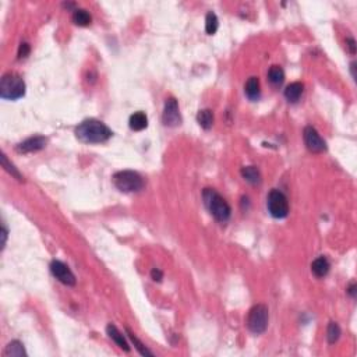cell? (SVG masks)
I'll list each match as a JSON object with an SVG mask.
<instances>
[{
    "mask_svg": "<svg viewBox=\"0 0 357 357\" xmlns=\"http://www.w3.org/2000/svg\"><path fill=\"white\" fill-rule=\"evenodd\" d=\"M74 134L78 141L84 144H102L113 135L112 130L101 120L87 119L76 127Z\"/></svg>",
    "mask_w": 357,
    "mask_h": 357,
    "instance_id": "obj_1",
    "label": "cell"
},
{
    "mask_svg": "<svg viewBox=\"0 0 357 357\" xmlns=\"http://www.w3.org/2000/svg\"><path fill=\"white\" fill-rule=\"evenodd\" d=\"M202 200H204V204H205L207 210L210 211L211 215L215 218L218 222L223 223L232 215L230 205L214 188H205L202 191Z\"/></svg>",
    "mask_w": 357,
    "mask_h": 357,
    "instance_id": "obj_2",
    "label": "cell"
},
{
    "mask_svg": "<svg viewBox=\"0 0 357 357\" xmlns=\"http://www.w3.org/2000/svg\"><path fill=\"white\" fill-rule=\"evenodd\" d=\"M25 95V83L16 73H7L0 80V98L6 101H17Z\"/></svg>",
    "mask_w": 357,
    "mask_h": 357,
    "instance_id": "obj_3",
    "label": "cell"
},
{
    "mask_svg": "<svg viewBox=\"0 0 357 357\" xmlns=\"http://www.w3.org/2000/svg\"><path fill=\"white\" fill-rule=\"evenodd\" d=\"M113 184L122 193H137L142 190L144 180L137 172L120 171L113 175Z\"/></svg>",
    "mask_w": 357,
    "mask_h": 357,
    "instance_id": "obj_4",
    "label": "cell"
},
{
    "mask_svg": "<svg viewBox=\"0 0 357 357\" xmlns=\"http://www.w3.org/2000/svg\"><path fill=\"white\" fill-rule=\"evenodd\" d=\"M268 321L269 311L265 304H256L254 307H251L247 317V326L253 334H264L265 329L268 328Z\"/></svg>",
    "mask_w": 357,
    "mask_h": 357,
    "instance_id": "obj_5",
    "label": "cell"
},
{
    "mask_svg": "<svg viewBox=\"0 0 357 357\" xmlns=\"http://www.w3.org/2000/svg\"><path fill=\"white\" fill-rule=\"evenodd\" d=\"M267 208L272 217L283 219L289 215V201L287 197L279 190H272L267 197Z\"/></svg>",
    "mask_w": 357,
    "mask_h": 357,
    "instance_id": "obj_6",
    "label": "cell"
},
{
    "mask_svg": "<svg viewBox=\"0 0 357 357\" xmlns=\"http://www.w3.org/2000/svg\"><path fill=\"white\" fill-rule=\"evenodd\" d=\"M303 140L307 149L312 154H321V152L326 151V142L312 126L304 127Z\"/></svg>",
    "mask_w": 357,
    "mask_h": 357,
    "instance_id": "obj_7",
    "label": "cell"
},
{
    "mask_svg": "<svg viewBox=\"0 0 357 357\" xmlns=\"http://www.w3.org/2000/svg\"><path fill=\"white\" fill-rule=\"evenodd\" d=\"M50 272L56 279L66 286H74L76 282H77L70 268L59 260H53L50 263Z\"/></svg>",
    "mask_w": 357,
    "mask_h": 357,
    "instance_id": "obj_8",
    "label": "cell"
},
{
    "mask_svg": "<svg viewBox=\"0 0 357 357\" xmlns=\"http://www.w3.org/2000/svg\"><path fill=\"white\" fill-rule=\"evenodd\" d=\"M163 125L168 127H178L181 125V115L178 110V101L175 98H169L165 102V108L162 113Z\"/></svg>",
    "mask_w": 357,
    "mask_h": 357,
    "instance_id": "obj_9",
    "label": "cell"
},
{
    "mask_svg": "<svg viewBox=\"0 0 357 357\" xmlns=\"http://www.w3.org/2000/svg\"><path fill=\"white\" fill-rule=\"evenodd\" d=\"M47 138L42 137V135H35L31 138H27L23 142H20L16 147L17 152L20 154H32V152H38L41 149L46 147Z\"/></svg>",
    "mask_w": 357,
    "mask_h": 357,
    "instance_id": "obj_10",
    "label": "cell"
},
{
    "mask_svg": "<svg viewBox=\"0 0 357 357\" xmlns=\"http://www.w3.org/2000/svg\"><path fill=\"white\" fill-rule=\"evenodd\" d=\"M106 332H108L109 338L115 342V343H116L120 349L125 350V352H130V346H129V343H127V341H126L125 335L122 334V332L117 329L116 326L112 325V324H109V325L106 326Z\"/></svg>",
    "mask_w": 357,
    "mask_h": 357,
    "instance_id": "obj_11",
    "label": "cell"
},
{
    "mask_svg": "<svg viewBox=\"0 0 357 357\" xmlns=\"http://www.w3.org/2000/svg\"><path fill=\"white\" fill-rule=\"evenodd\" d=\"M329 268H331V264L329 261L326 260V257L321 256L318 258H315L311 264V272L317 276V278H324L328 275L329 272Z\"/></svg>",
    "mask_w": 357,
    "mask_h": 357,
    "instance_id": "obj_12",
    "label": "cell"
},
{
    "mask_svg": "<svg viewBox=\"0 0 357 357\" xmlns=\"http://www.w3.org/2000/svg\"><path fill=\"white\" fill-rule=\"evenodd\" d=\"M129 126L134 132H141L144 129H147L148 126V117L144 112H135L133 113L130 119H129Z\"/></svg>",
    "mask_w": 357,
    "mask_h": 357,
    "instance_id": "obj_13",
    "label": "cell"
},
{
    "mask_svg": "<svg viewBox=\"0 0 357 357\" xmlns=\"http://www.w3.org/2000/svg\"><path fill=\"white\" fill-rule=\"evenodd\" d=\"M244 92L247 95L250 101H257L261 95V89H260V80L258 77H250L244 86Z\"/></svg>",
    "mask_w": 357,
    "mask_h": 357,
    "instance_id": "obj_14",
    "label": "cell"
},
{
    "mask_svg": "<svg viewBox=\"0 0 357 357\" xmlns=\"http://www.w3.org/2000/svg\"><path fill=\"white\" fill-rule=\"evenodd\" d=\"M303 84L299 83V81H295L292 84H289L285 89V98L287 101L292 102V103H296V102L300 99V96L303 95Z\"/></svg>",
    "mask_w": 357,
    "mask_h": 357,
    "instance_id": "obj_15",
    "label": "cell"
},
{
    "mask_svg": "<svg viewBox=\"0 0 357 357\" xmlns=\"http://www.w3.org/2000/svg\"><path fill=\"white\" fill-rule=\"evenodd\" d=\"M240 173L243 178L253 186H257L261 183V173L256 166H244V168H241Z\"/></svg>",
    "mask_w": 357,
    "mask_h": 357,
    "instance_id": "obj_16",
    "label": "cell"
},
{
    "mask_svg": "<svg viewBox=\"0 0 357 357\" xmlns=\"http://www.w3.org/2000/svg\"><path fill=\"white\" fill-rule=\"evenodd\" d=\"M27 352L24 349V345L20 341H13L6 346L3 352V357H25Z\"/></svg>",
    "mask_w": 357,
    "mask_h": 357,
    "instance_id": "obj_17",
    "label": "cell"
},
{
    "mask_svg": "<svg viewBox=\"0 0 357 357\" xmlns=\"http://www.w3.org/2000/svg\"><path fill=\"white\" fill-rule=\"evenodd\" d=\"M197 122L204 130H210L214 125V113L210 109H202L197 115Z\"/></svg>",
    "mask_w": 357,
    "mask_h": 357,
    "instance_id": "obj_18",
    "label": "cell"
},
{
    "mask_svg": "<svg viewBox=\"0 0 357 357\" xmlns=\"http://www.w3.org/2000/svg\"><path fill=\"white\" fill-rule=\"evenodd\" d=\"M91 21H92V17L87 10H83V8L74 10V13H73V23L76 24V25H78V27H88L91 24Z\"/></svg>",
    "mask_w": 357,
    "mask_h": 357,
    "instance_id": "obj_19",
    "label": "cell"
},
{
    "mask_svg": "<svg viewBox=\"0 0 357 357\" xmlns=\"http://www.w3.org/2000/svg\"><path fill=\"white\" fill-rule=\"evenodd\" d=\"M268 80L273 86H280L285 81V71L280 66H272L268 71Z\"/></svg>",
    "mask_w": 357,
    "mask_h": 357,
    "instance_id": "obj_20",
    "label": "cell"
},
{
    "mask_svg": "<svg viewBox=\"0 0 357 357\" xmlns=\"http://www.w3.org/2000/svg\"><path fill=\"white\" fill-rule=\"evenodd\" d=\"M126 334H127V336H129V339H130V341L133 342V345L135 346V349L138 350V352H140L142 356H154V353H152L151 350L148 349L147 346H145V345H144V343H142V342H141L140 339H138V338L135 336V335L133 334V332L130 331V329H129V328H126Z\"/></svg>",
    "mask_w": 357,
    "mask_h": 357,
    "instance_id": "obj_21",
    "label": "cell"
},
{
    "mask_svg": "<svg viewBox=\"0 0 357 357\" xmlns=\"http://www.w3.org/2000/svg\"><path fill=\"white\" fill-rule=\"evenodd\" d=\"M341 328L339 325L336 324V322H329V325L326 328V338H328V342H329V345H334L336 342L339 341V338H341Z\"/></svg>",
    "mask_w": 357,
    "mask_h": 357,
    "instance_id": "obj_22",
    "label": "cell"
},
{
    "mask_svg": "<svg viewBox=\"0 0 357 357\" xmlns=\"http://www.w3.org/2000/svg\"><path fill=\"white\" fill-rule=\"evenodd\" d=\"M218 25H219V21H218V17L215 13L210 11L207 17H205V32L208 35H214L218 30Z\"/></svg>",
    "mask_w": 357,
    "mask_h": 357,
    "instance_id": "obj_23",
    "label": "cell"
},
{
    "mask_svg": "<svg viewBox=\"0 0 357 357\" xmlns=\"http://www.w3.org/2000/svg\"><path fill=\"white\" fill-rule=\"evenodd\" d=\"M1 166H3V168H4V169H6V171H7L8 173L11 175V176H13V178H16L17 180H18V181H24L23 175H21L20 172L17 171L16 166H14L13 163L8 161L7 156L4 155V154L1 155Z\"/></svg>",
    "mask_w": 357,
    "mask_h": 357,
    "instance_id": "obj_24",
    "label": "cell"
},
{
    "mask_svg": "<svg viewBox=\"0 0 357 357\" xmlns=\"http://www.w3.org/2000/svg\"><path fill=\"white\" fill-rule=\"evenodd\" d=\"M30 52H31V47H30V45H28L27 42H23V44H20V47H18V53H17V56H18V59H25V57L30 54Z\"/></svg>",
    "mask_w": 357,
    "mask_h": 357,
    "instance_id": "obj_25",
    "label": "cell"
},
{
    "mask_svg": "<svg viewBox=\"0 0 357 357\" xmlns=\"http://www.w3.org/2000/svg\"><path fill=\"white\" fill-rule=\"evenodd\" d=\"M346 47H348V50L352 56L356 54V41H355V38H352V37L346 38Z\"/></svg>",
    "mask_w": 357,
    "mask_h": 357,
    "instance_id": "obj_26",
    "label": "cell"
},
{
    "mask_svg": "<svg viewBox=\"0 0 357 357\" xmlns=\"http://www.w3.org/2000/svg\"><path fill=\"white\" fill-rule=\"evenodd\" d=\"M151 278L155 280V282H161L163 278V273L161 269H158V268H154L152 271H151Z\"/></svg>",
    "mask_w": 357,
    "mask_h": 357,
    "instance_id": "obj_27",
    "label": "cell"
},
{
    "mask_svg": "<svg viewBox=\"0 0 357 357\" xmlns=\"http://www.w3.org/2000/svg\"><path fill=\"white\" fill-rule=\"evenodd\" d=\"M7 229H6V226L3 225L1 226V250H4L6 247V243H7Z\"/></svg>",
    "mask_w": 357,
    "mask_h": 357,
    "instance_id": "obj_28",
    "label": "cell"
},
{
    "mask_svg": "<svg viewBox=\"0 0 357 357\" xmlns=\"http://www.w3.org/2000/svg\"><path fill=\"white\" fill-rule=\"evenodd\" d=\"M356 289H357V287H356V285H355V283H352V285H350V286L348 287V293H349V295L352 296L353 299L356 297Z\"/></svg>",
    "mask_w": 357,
    "mask_h": 357,
    "instance_id": "obj_29",
    "label": "cell"
},
{
    "mask_svg": "<svg viewBox=\"0 0 357 357\" xmlns=\"http://www.w3.org/2000/svg\"><path fill=\"white\" fill-rule=\"evenodd\" d=\"M350 71H352V77L356 80V63H350Z\"/></svg>",
    "mask_w": 357,
    "mask_h": 357,
    "instance_id": "obj_30",
    "label": "cell"
}]
</instances>
